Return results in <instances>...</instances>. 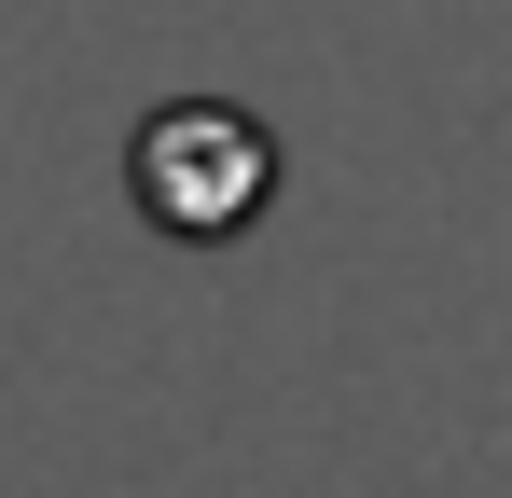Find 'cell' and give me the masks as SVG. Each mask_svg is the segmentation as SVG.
Listing matches in <instances>:
<instances>
[{"instance_id": "1", "label": "cell", "mask_w": 512, "mask_h": 498, "mask_svg": "<svg viewBox=\"0 0 512 498\" xmlns=\"http://www.w3.org/2000/svg\"><path fill=\"white\" fill-rule=\"evenodd\" d=\"M125 180H139V208H153L167 236L208 249V236H236V222H263V194H277V139H263L250 111H222V97H180V111L139 125Z\"/></svg>"}]
</instances>
